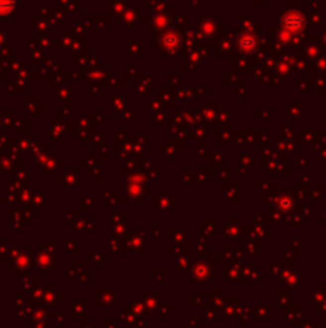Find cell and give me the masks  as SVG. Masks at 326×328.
Here are the masks:
<instances>
[{
    "label": "cell",
    "instance_id": "1",
    "mask_svg": "<svg viewBox=\"0 0 326 328\" xmlns=\"http://www.w3.org/2000/svg\"><path fill=\"white\" fill-rule=\"evenodd\" d=\"M13 0H0V8H11Z\"/></svg>",
    "mask_w": 326,
    "mask_h": 328
}]
</instances>
